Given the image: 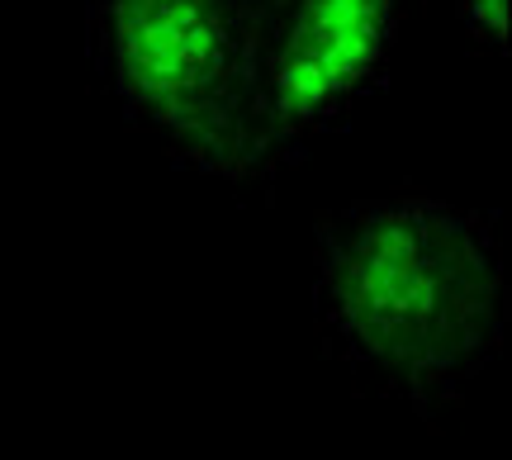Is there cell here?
<instances>
[{"label": "cell", "instance_id": "6da1fadb", "mask_svg": "<svg viewBox=\"0 0 512 460\" xmlns=\"http://www.w3.org/2000/svg\"><path fill=\"white\" fill-rule=\"evenodd\" d=\"M313 313L332 356L380 394L456 404L508 328L498 214L427 190L332 209L313 242Z\"/></svg>", "mask_w": 512, "mask_h": 460}, {"label": "cell", "instance_id": "3957f363", "mask_svg": "<svg viewBox=\"0 0 512 460\" xmlns=\"http://www.w3.org/2000/svg\"><path fill=\"white\" fill-rule=\"evenodd\" d=\"M413 0H256L252 129L271 185L375 100Z\"/></svg>", "mask_w": 512, "mask_h": 460}, {"label": "cell", "instance_id": "7a4b0ae2", "mask_svg": "<svg viewBox=\"0 0 512 460\" xmlns=\"http://www.w3.org/2000/svg\"><path fill=\"white\" fill-rule=\"evenodd\" d=\"M256 0H86V57L114 110L185 171L256 190Z\"/></svg>", "mask_w": 512, "mask_h": 460}, {"label": "cell", "instance_id": "277c9868", "mask_svg": "<svg viewBox=\"0 0 512 460\" xmlns=\"http://www.w3.org/2000/svg\"><path fill=\"white\" fill-rule=\"evenodd\" d=\"M508 5L512 0H456L460 29L470 34L475 48L503 53V43H508Z\"/></svg>", "mask_w": 512, "mask_h": 460}]
</instances>
